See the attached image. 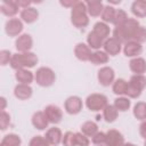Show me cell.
I'll return each mask as SVG.
<instances>
[{"mask_svg":"<svg viewBox=\"0 0 146 146\" xmlns=\"http://www.w3.org/2000/svg\"><path fill=\"white\" fill-rule=\"evenodd\" d=\"M139 26H140V24L136 18H128V21L122 26L114 29L113 38L116 39L120 43L124 44L132 40V36Z\"/></svg>","mask_w":146,"mask_h":146,"instance_id":"6da1fadb","label":"cell"},{"mask_svg":"<svg viewBox=\"0 0 146 146\" xmlns=\"http://www.w3.org/2000/svg\"><path fill=\"white\" fill-rule=\"evenodd\" d=\"M38 60H39L38 56L32 51L16 52V54H13L9 65L13 70L18 71V70H23V68L34 67L35 64H38Z\"/></svg>","mask_w":146,"mask_h":146,"instance_id":"7a4b0ae2","label":"cell"},{"mask_svg":"<svg viewBox=\"0 0 146 146\" xmlns=\"http://www.w3.org/2000/svg\"><path fill=\"white\" fill-rule=\"evenodd\" d=\"M71 23L78 29L87 27L89 24V15L86 1H78L71 9Z\"/></svg>","mask_w":146,"mask_h":146,"instance_id":"3957f363","label":"cell"},{"mask_svg":"<svg viewBox=\"0 0 146 146\" xmlns=\"http://www.w3.org/2000/svg\"><path fill=\"white\" fill-rule=\"evenodd\" d=\"M34 80H35L36 84H39L40 87L48 88L55 83L56 74L52 68H50L48 66H41L36 70L35 74H34Z\"/></svg>","mask_w":146,"mask_h":146,"instance_id":"277c9868","label":"cell"},{"mask_svg":"<svg viewBox=\"0 0 146 146\" xmlns=\"http://www.w3.org/2000/svg\"><path fill=\"white\" fill-rule=\"evenodd\" d=\"M107 97L103 94H91L86 98V106L91 112L103 111L107 106Z\"/></svg>","mask_w":146,"mask_h":146,"instance_id":"5b68a950","label":"cell"},{"mask_svg":"<svg viewBox=\"0 0 146 146\" xmlns=\"http://www.w3.org/2000/svg\"><path fill=\"white\" fill-rule=\"evenodd\" d=\"M97 79L99 84L103 87H108L115 81V72L111 66H103L97 73Z\"/></svg>","mask_w":146,"mask_h":146,"instance_id":"8992f818","label":"cell"},{"mask_svg":"<svg viewBox=\"0 0 146 146\" xmlns=\"http://www.w3.org/2000/svg\"><path fill=\"white\" fill-rule=\"evenodd\" d=\"M24 24L19 18H9L5 24V32L9 36H19L23 32Z\"/></svg>","mask_w":146,"mask_h":146,"instance_id":"52a82bcc","label":"cell"},{"mask_svg":"<svg viewBox=\"0 0 146 146\" xmlns=\"http://www.w3.org/2000/svg\"><path fill=\"white\" fill-rule=\"evenodd\" d=\"M83 107L82 99L79 96H70L64 103V110L70 115H76L81 112Z\"/></svg>","mask_w":146,"mask_h":146,"instance_id":"ba28073f","label":"cell"},{"mask_svg":"<svg viewBox=\"0 0 146 146\" xmlns=\"http://www.w3.org/2000/svg\"><path fill=\"white\" fill-rule=\"evenodd\" d=\"M15 47H16L18 52L31 51V49L33 47V39H32V36L30 34H27V33L21 34L16 39V41H15Z\"/></svg>","mask_w":146,"mask_h":146,"instance_id":"9c48e42d","label":"cell"},{"mask_svg":"<svg viewBox=\"0 0 146 146\" xmlns=\"http://www.w3.org/2000/svg\"><path fill=\"white\" fill-rule=\"evenodd\" d=\"M43 112H44V115L47 116L49 123L57 124L63 119V111L58 106H56V105H48V106H46Z\"/></svg>","mask_w":146,"mask_h":146,"instance_id":"30bf717a","label":"cell"},{"mask_svg":"<svg viewBox=\"0 0 146 146\" xmlns=\"http://www.w3.org/2000/svg\"><path fill=\"white\" fill-rule=\"evenodd\" d=\"M123 135L115 129H110L106 132V144L105 146H122L124 144Z\"/></svg>","mask_w":146,"mask_h":146,"instance_id":"8fae6325","label":"cell"},{"mask_svg":"<svg viewBox=\"0 0 146 146\" xmlns=\"http://www.w3.org/2000/svg\"><path fill=\"white\" fill-rule=\"evenodd\" d=\"M103 48H104V51L108 56H116L122 50V43H120L116 39H114L112 36V38H108L104 41Z\"/></svg>","mask_w":146,"mask_h":146,"instance_id":"7c38bea8","label":"cell"},{"mask_svg":"<svg viewBox=\"0 0 146 146\" xmlns=\"http://www.w3.org/2000/svg\"><path fill=\"white\" fill-rule=\"evenodd\" d=\"M91 54H92V51H91L90 47L87 43L79 42L74 47V55L81 62H89L90 57H91Z\"/></svg>","mask_w":146,"mask_h":146,"instance_id":"4fadbf2b","label":"cell"},{"mask_svg":"<svg viewBox=\"0 0 146 146\" xmlns=\"http://www.w3.org/2000/svg\"><path fill=\"white\" fill-rule=\"evenodd\" d=\"M32 95H33V89L31 88L30 84L18 83L14 88V96L19 100H27L32 97Z\"/></svg>","mask_w":146,"mask_h":146,"instance_id":"5bb4252c","label":"cell"},{"mask_svg":"<svg viewBox=\"0 0 146 146\" xmlns=\"http://www.w3.org/2000/svg\"><path fill=\"white\" fill-rule=\"evenodd\" d=\"M143 52V46L136 41H129L127 43H124L123 46V54L127 57L130 58H136L139 57V55Z\"/></svg>","mask_w":146,"mask_h":146,"instance_id":"9a60e30c","label":"cell"},{"mask_svg":"<svg viewBox=\"0 0 146 146\" xmlns=\"http://www.w3.org/2000/svg\"><path fill=\"white\" fill-rule=\"evenodd\" d=\"M46 139L50 144V146H58L63 140V133L62 130L57 127H51L46 131L44 135Z\"/></svg>","mask_w":146,"mask_h":146,"instance_id":"2e32d148","label":"cell"},{"mask_svg":"<svg viewBox=\"0 0 146 146\" xmlns=\"http://www.w3.org/2000/svg\"><path fill=\"white\" fill-rule=\"evenodd\" d=\"M31 122H32V125L38 130H44L46 128H48V124H49V121L44 115L43 111L35 112L31 117Z\"/></svg>","mask_w":146,"mask_h":146,"instance_id":"e0dca14e","label":"cell"},{"mask_svg":"<svg viewBox=\"0 0 146 146\" xmlns=\"http://www.w3.org/2000/svg\"><path fill=\"white\" fill-rule=\"evenodd\" d=\"M18 6L16 3V0H3L0 6L1 13L7 17H13L18 13Z\"/></svg>","mask_w":146,"mask_h":146,"instance_id":"ac0fdd59","label":"cell"},{"mask_svg":"<svg viewBox=\"0 0 146 146\" xmlns=\"http://www.w3.org/2000/svg\"><path fill=\"white\" fill-rule=\"evenodd\" d=\"M129 68L133 74L144 75V73H146V60L143 57L131 58L129 62Z\"/></svg>","mask_w":146,"mask_h":146,"instance_id":"d6986e66","label":"cell"},{"mask_svg":"<svg viewBox=\"0 0 146 146\" xmlns=\"http://www.w3.org/2000/svg\"><path fill=\"white\" fill-rule=\"evenodd\" d=\"M39 18V11L34 7H29L21 10V19L26 24H32Z\"/></svg>","mask_w":146,"mask_h":146,"instance_id":"ffe728a7","label":"cell"},{"mask_svg":"<svg viewBox=\"0 0 146 146\" xmlns=\"http://www.w3.org/2000/svg\"><path fill=\"white\" fill-rule=\"evenodd\" d=\"M15 79L17 80L18 83H23V84H31L34 80V74L27 70V68H23V70H18L15 73Z\"/></svg>","mask_w":146,"mask_h":146,"instance_id":"44dd1931","label":"cell"},{"mask_svg":"<svg viewBox=\"0 0 146 146\" xmlns=\"http://www.w3.org/2000/svg\"><path fill=\"white\" fill-rule=\"evenodd\" d=\"M88 15L91 17H98L102 15L104 5L102 1H86Z\"/></svg>","mask_w":146,"mask_h":146,"instance_id":"7402d4cb","label":"cell"},{"mask_svg":"<svg viewBox=\"0 0 146 146\" xmlns=\"http://www.w3.org/2000/svg\"><path fill=\"white\" fill-rule=\"evenodd\" d=\"M131 13L138 18L146 17V0H136L131 5Z\"/></svg>","mask_w":146,"mask_h":146,"instance_id":"603a6c76","label":"cell"},{"mask_svg":"<svg viewBox=\"0 0 146 146\" xmlns=\"http://www.w3.org/2000/svg\"><path fill=\"white\" fill-rule=\"evenodd\" d=\"M92 32L96 33V34H97L99 38H102L103 40H106V39H108V36H110L111 30H110L108 24H106V23H104V22H97V23L94 25Z\"/></svg>","mask_w":146,"mask_h":146,"instance_id":"cb8c5ba5","label":"cell"},{"mask_svg":"<svg viewBox=\"0 0 146 146\" xmlns=\"http://www.w3.org/2000/svg\"><path fill=\"white\" fill-rule=\"evenodd\" d=\"M104 41L102 38H99L96 33H94L92 31L88 33L87 35V44L90 47V49H94V50H100V48L103 47L104 44Z\"/></svg>","mask_w":146,"mask_h":146,"instance_id":"d4e9b609","label":"cell"},{"mask_svg":"<svg viewBox=\"0 0 146 146\" xmlns=\"http://www.w3.org/2000/svg\"><path fill=\"white\" fill-rule=\"evenodd\" d=\"M108 59H110V56L104 50H95L92 51L89 62L94 65H103V64H106Z\"/></svg>","mask_w":146,"mask_h":146,"instance_id":"484cf974","label":"cell"},{"mask_svg":"<svg viewBox=\"0 0 146 146\" xmlns=\"http://www.w3.org/2000/svg\"><path fill=\"white\" fill-rule=\"evenodd\" d=\"M115 14H116V9L111 6V5H107V6H104V9H103V13L100 15L102 17V22L108 24H113L114 22V18H115Z\"/></svg>","mask_w":146,"mask_h":146,"instance_id":"4316f807","label":"cell"},{"mask_svg":"<svg viewBox=\"0 0 146 146\" xmlns=\"http://www.w3.org/2000/svg\"><path fill=\"white\" fill-rule=\"evenodd\" d=\"M117 115H119V111L115 108L114 105H107L103 110V117L108 123H113L117 119Z\"/></svg>","mask_w":146,"mask_h":146,"instance_id":"83f0119b","label":"cell"},{"mask_svg":"<svg viewBox=\"0 0 146 146\" xmlns=\"http://www.w3.org/2000/svg\"><path fill=\"white\" fill-rule=\"evenodd\" d=\"M81 132L87 137H92L98 132V125L94 121H86L81 124Z\"/></svg>","mask_w":146,"mask_h":146,"instance_id":"f1b7e54d","label":"cell"},{"mask_svg":"<svg viewBox=\"0 0 146 146\" xmlns=\"http://www.w3.org/2000/svg\"><path fill=\"white\" fill-rule=\"evenodd\" d=\"M128 88V81H125L124 79H117L114 81V83L112 84V90L116 96H124L125 91Z\"/></svg>","mask_w":146,"mask_h":146,"instance_id":"f546056e","label":"cell"},{"mask_svg":"<svg viewBox=\"0 0 146 146\" xmlns=\"http://www.w3.org/2000/svg\"><path fill=\"white\" fill-rule=\"evenodd\" d=\"M132 114L137 120L145 121L146 120V103L145 102H138L135 104Z\"/></svg>","mask_w":146,"mask_h":146,"instance_id":"4dcf8cb0","label":"cell"},{"mask_svg":"<svg viewBox=\"0 0 146 146\" xmlns=\"http://www.w3.org/2000/svg\"><path fill=\"white\" fill-rule=\"evenodd\" d=\"M113 105L115 106V108H116L119 112H127V111L130 108V106H131V100H130V98H128V97L120 96V97L115 98Z\"/></svg>","mask_w":146,"mask_h":146,"instance_id":"1f68e13d","label":"cell"},{"mask_svg":"<svg viewBox=\"0 0 146 146\" xmlns=\"http://www.w3.org/2000/svg\"><path fill=\"white\" fill-rule=\"evenodd\" d=\"M1 144H5V145H9V146H21L22 144V139L16 133H8L6 135L2 140H1Z\"/></svg>","mask_w":146,"mask_h":146,"instance_id":"d6a6232c","label":"cell"},{"mask_svg":"<svg viewBox=\"0 0 146 146\" xmlns=\"http://www.w3.org/2000/svg\"><path fill=\"white\" fill-rule=\"evenodd\" d=\"M129 83L137 87L140 90H144L145 87H146V76L145 75H139V74H133L130 78Z\"/></svg>","mask_w":146,"mask_h":146,"instance_id":"836d02e7","label":"cell"},{"mask_svg":"<svg viewBox=\"0 0 146 146\" xmlns=\"http://www.w3.org/2000/svg\"><path fill=\"white\" fill-rule=\"evenodd\" d=\"M128 15L123 9H116V14H115V18L113 22V25H115V27L122 26L127 21H128Z\"/></svg>","mask_w":146,"mask_h":146,"instance_id":"e575fe53","label":"cell"},{"mask_svg":"<svg viewBox=\"0 0 146 146\" xmlns=\"http://www.w3.org/2000/svg\"><path fill=\"white\" fill-rule=\"evenodd\" d=\"M62 144L64 146H76V139H75V132L66 131L63 135Z\"/></svg>","mask_w":146,"mask_h":146,"instance_id":"d590c367","label":"cell"},{"mask_svg":"<svg viewBox=\"0 0 146 146\" xmlns=\"http://www.w3.org/2000/svg\"><path fill=\"white\" fill-rule=\"evenodd\" d=\"M132 41H136L138 43H143L146 41V27L144 26H139L138 30L135 32L133 36H132Z\"/></svg>","mask_w":146,"mask_h":146,"instance_id":"8d00e7d4","label":"cell"},{"mask_svg":"<svg viewBox=\"0 0 146 146\" xmlns=\"http://www.w3.org/2000/svg\"><path fill=\"white\" fill-rule=\"evenodd\" d=\"M141 91L143 90H140V89H138L137 87H135V86H132V84H130L129 82H128V88H127V91H125V96L128 97V98H132V99H135V98H138L140 95H141Z\"/></svg>","mask_w":146,"mask_h":146,"instance_id":"74e56055","label":"cell"},{"mask_svg":"<svg viewBox=\"0 0 146 146\" xmlns=\"http://www.w3.org/2000/svg\"><path fill=\"white\" fill-rule=\"evenodd\" d=\"M29 146H50V144L48 143L44 136H34L30 140Z\"/></svg>","mask_w":146,"mask_h":146,"instance_id":"f35d334b","label":"cell"},{"mask_svg":"<svg viewBox=\"0 0 146 146\" xmlns=\"http://www.w3.org/2000/svg\"><path fill=\"white\" fill-rule=\"evenodd\" d=\"M92 144L95 146H99V145H105L106 144V132L103 131H98L96 135H94L91 137Z\"/></svg>","mask_w":146,"mask_h":146,"instance_id":"ab89813d","label":"cell"},{"mask_svg":"<svg viewBox=\"0 0 146 146\" xmlns=\"http://www.w3.org/2000/svg\"><path fill=\"white\" fill-rule=\"evenodd\" d=\"M10 124V115L6 111H1L0 114V129L5 131Z\"/></svg>","mask_w":146,"mask_h":146,"instance_id":"60d3db41","label":"cell"},{"mask_svg":"<svg viewBox=\"0 0 146 146\" xmlns=\"http://www.w3.org/2000/svg\"><path fill=\"white\" fill-rule=\"evenodd\" d=\"M11 57H13V54L7 50V49H2L0 51V64L2 66H6L8 64H10V60H11Z\"/></svg>","mask_w":146,"mask_h":146,"instance_id":"b9f144b4","label":"cell"},{"mask_svg":"<svg viewBox=\"0 0 146 146\" xmlns=\"http://www.w3.org/2000/svg\"><path fill=\"white\" fill-rule=\"evenodd\" d=\"M75 139H76V146H89V144H90L89 137L83 135L81 131L75 132Z\"/></svg>","mask_w":146,"mask_h":146,"instance_id":"7bdbcfd3","label":"cell"},{"mask_svg":"<svg viewBox=\"0 0 146 146\" xmlns=\"http://www.w3.org/2000/svg\"><path fill=\"white\" fill-rule=\"evenodd\" d=\"M76 2H78L76 0H60V1H59V3H60L63 7L71 8V9L74 7V5H75Z\"/></svg>","mask_w":146,"mask_h":146,"instance_id":"ee69618b","label":"cell"},{"mask_svg":"<svg viewBox=\"0 0 146 146\" xmlns=\"http://www.w3.org/2000/svg\"><path fill=\"white\" fill-rule=\"evenodd\" d=\"M16 3L18 6V8L21 9H25V8H29L31 7V1H27V0H16Z\"/></svg>","mask_w":146,"mask_h":146,"instance_id":"f6af8a7d","label":"cell"},{"mask_svg":"<svg viewBox=\"0 0 146 146\" xmlns=\"http://www.w3.org/2000/svg\"><path fill=\"white\" fill-rule=\"evenodd\" d=\"M139 133L143 138H146V120L143 121L139 125Z\"/></svg>","mask_w":146,"mask_h":146,"instance_id":"bcb514c9","label":"cell"},{"mask_svg":"<svg viewBox=\"0 0 146 146\" xmlns=\"http://www.w3.org/2000/svg\"><path fill=\"white\" fill-rule=\"evenodd\" d=\"M0 103H1L0 110H1V111H5V110H6V106H7V100H6V98H5L3 96L0 97Z\"/></svg>","mask_w":146,"mask_h":146,"instance_id":"7dc6e473","label":"cell"},{"mask_svg":"<svg viewBox=\"0 0 146 146\" xmlns=\"http://www.w3.org/2000/svg\"><path fill=\"white\" fill-rule=\"evenodd\" d=\"M122 146H137V145H135V144H132V143H124Z\"/></svg>","mask_w":146,"mask_h":146,"instance_id":"c3c4849f","label":"cell"},{"mask_svg":"<svg viewBox=\"0 0 146 146\" xmlns=\"http://www.w3.org/2000/svg\"><path fill=\"white\" fill-rule=\"evenodd\" d=\"M0 146H9V145H5V144H0Z\"/></svg>","mask_w":146,"mask_h":146,"instance_id":"681fc988","label":"cell"},{"mask_svg":"<svg viewBox=\"0 0 146 146\" xmlns=\"http://www.w3.org/2000/svg\"><path fill=\"white\" fill-rule=\"evenodd\" d=\"M144 146H146V138H145V141H144Z\"/></svg>","mask_w":146,"mask_h":146,"instance_id":"f907efd6","label":"cell"},{"mask_svg":"<svg viewBox=\"0 0 146 146\" xmlns=\"http://www.w3.org/2000/svg\"><path fill=\"white\" fill-rule=\"evenodd\" d=\"M99 146H105V145H99Z\"/></svg>","mask_w":146,"mask_h":146,"instance_id":"816d5d0a","label":"cell"}]
</instances>
